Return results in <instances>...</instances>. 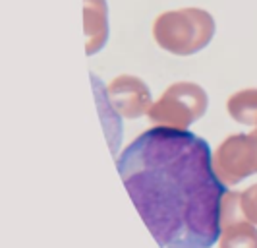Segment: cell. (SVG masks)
I'll return each mask as SVG.
<instances>
[{
	"label": "cell",
	"instance_id": "obj_1",
	"mask_svg": "<svg viewBox=\"0 0 257 248\" xmlns=\"http://www.w3.org/2000/svg\"><path fill=\"white\" fill-rule=\"evenodd\" d=\"M116 167L161 248H211L220 238L228 190L203 138L155 126L122 151Z\"/></svg>",
	"mask_w": 257,
	"mask_h": 248
},
{
	"label": "cell",
	"instance_id": "obj_2",
	"mask_svg": "<svg viewBox=\"0 0 257 248\" xmlns=\"http://www.w3.org/2000/svg\"><path fill=\"white\" fill-rule=\"evenodd\" d=\"M215 35L213 16L201 8H180L157 16L153 22L155 43L176 56L203 51Z\"/></svg>",
	"mask_w": 257,
	"mask_h": 248
},
{
	"label": "cell",
	"instance_id": "obj_3",
	"mask_svg": "<svg viewBox=\"0 0 257 248\" xmlns=\"http://www.w3.org/2000/svg\"><path fill=\"white\" fill-rule=\"evenodd\" d=\"M209 107L207 92L193 81H176L155 101L147 117L155 126L188 130L190 124L203 117Z\"/></svg>",
	"mask_w": 257,
	"mask_h": 248
},
{
	"label": "cell",
	"instance_id": "obj_4",
	"mask_svg": "<svg viewBox=\"0 0 257 248\" xmlns=\"http://www.w3.org/2000/svg\"><path fill=\"white\" fill-rule=\"evenodd\" d=\"M215 173L226 186L242 183L257 173V124L247 134H232L213 155Z\"/></svg>",
	"mask_w": 257,
	"mask_h": 248
},
{
	"label": "cell",
	"instance_id": "obj_5",
	"mask_svg": "<svg viewBox=\"0 0 257 248\" xmlns=\"http://www.w3.org/2000/svg\"><path fill=\"white\" fill-rule=\"evenodd\" d=\"M106 95L114 113L124 118H140L147 115L149 109L153 107V99L147 84L128 74L112 79L106 88Z\"/></svg>",
	"mask_w": 257,
	"mask_h": 248
},
{
	"label": "cell",
	"instance_id": "obj_6",
	"mask_svg": "<svg viewBox=\"0 0 257 248\" xmlns=\"http://www.w3.org/2000/svg\"><path fill=\"white\" fill-rule=\"evenodd\" d=\"M219 248H257V227L242 213L240 192H226L222 200Z\"/></svg>",
	"mask_w": 257,
	"mask_h": 248
},
{
	"label": "cell",
	"instance_id": "obj_7",
	"mask_svg": "<svg viewBox=\"0 0 257 248\" xmlns=\"http://www.w3.org/2000/svg\"><path fill=\"white\" fill-rule=\"evenodd\" d=\"M83 29L87 39V54H95L108 39V8L106 0H83Z\"/></svg>",
	"mask_w": 257,
	"mask_h": 248
},
{
	"label": "cell",
	"instance_id": "obj_8",
	"mask_svg": "<svg viewBox=\"0 0 257 248\" xmlns=\"http://www.w3.org/2000/svg\"><path fill=\"white\" fill-rule=\"evenodd\" d=\"M226 111L232 120L244 126L257 124V90H242L230 95L226 101Z\"/></svg>",
	"mask_w": 257,
	"mask_h": 248
},
{
	"label": "cell",
	"instance_id": "obj_9",
	"mask_svg": "<svg viewBox=\"0 0 257 248\" xmlns=\"http://www.w3.org/2000/svg\"><path fill=\"white\" fill-rule=\"evenodd\" d=\"M240 208L245 219L257 225V184H251L244 192H240Z\"/></svg>",
	"mask_w": 257,
	"mask_h": 248
}]
</instances>
